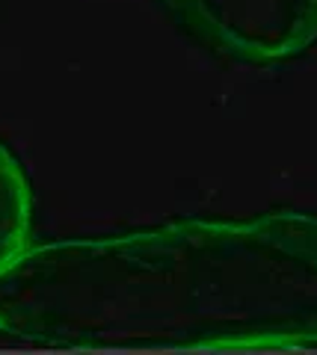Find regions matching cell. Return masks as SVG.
Masks as SVG:
<instances>
[{"label":"cell","instance_id":"6da1fadb","mask_svg":"<svg viewBox=\"0 0 317 355\" xmlns=\"http://www.w3.org/2000/svg\"><path fill=\"white\" fill-rule=\"evenodd\" d=\"M0 331L51 347L317 343V216L60 240L0 266Z\"/></svg>","mask_w":317,"mask_h":355},{"label":"cell","instance_id":"7a4b0ae2","mask_svg":"<svg viewBox=\"0 0 317 355\" xmlns=\"http://www.w3.org/2000/svg\"><path fill=\"white\" fill-rule=\"evenodd\" d=\"M202 42L243 62L297 57L317 39V0H160Z\"/></svg>","mask_w":317,"mask_h":355},{"label":"cell","instance_id":"3957f363","mask_svg":"<svg viewBox=\"0 0 317 355\" xmlns=\"http://www.w3.org/2000/svg\"><path fill=\"white\" fill-rule=\"evenodd\" d=\"M33 196L15 154L0 142V266L27 249Z\"/></svg>","mask_w":317,"mask_h":355}]
</instances>
